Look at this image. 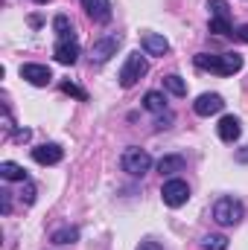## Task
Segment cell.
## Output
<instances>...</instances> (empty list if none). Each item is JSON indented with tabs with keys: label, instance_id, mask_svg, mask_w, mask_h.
<instances>
[{
	"label": "cell",
	"instance_id": "cell-1",
	"mask_svg": "<svg viewBox=\"0 0 248 250\" xmlns=\"http://www.w3.org/2000/svg\"><path fill=\"white\" fill-rule=\"evenodd\" d=\"M193 64L198 70H210V73H219V76H234L237 70H243V56L240 53H222V56H213V53H198Z\"/></svg>",
	"mask_w": 248,
	"mask_h": 250
},
{
	"label": "cell",
	"instance_id": "cell-2",
	"mask_svg": "<svg viewBox=\"0 0 248 250\" xmlns=\"http://www.w3.org/2000/svg\"><path fill=\"white\" fill-rule=\"evenodd\" d=\"M243 215H246V207H243L237 198H219V201L213 204V221L222 224V227H234V224H240Z\"/></svg>",
	"mask_w": 248,
	"mask_h": 250
},
{
	"label": "cell",
	"instance_id": "cell-3",
	"mask_svg": "<svg viewBox=\"0 0 248 250\" xmlns=\"http://www.w3.org/2000/svg\"><path fill=\"white\" fill-rule=\"evenodd\" d=\"M120 166H123V172H128V175L143 178V175L149 172V166H152V157H149V151H146V148L131 146V148H125V151H123Z\"/></svg>",
	"mask_w": 248,
	"mask_h": 250
},
{
	"label": "cell",
	"instance_id": "cell-4",
	"mask_svg": "<svg viewBox=\"0 0 248 250\" xmlns=\"http://www.w3.org/2000/svg\"><path fill=\"white\" fill-rule=\"evenodd\" d=\"M146 73H149V62H146L140 53H128L123 70H120V84H123V87H134Z\"/></svg>",
	"mask_w": 248,
	"mask_h": 250
},
{
	"label": "cell",
	"instance_id": "cell-5",
	"mask_svg": "<svg viewBox=\"0 0 248 250\" xmlns=\"http://www.w3.org/2000/svg\"><path fill=\"white\" fill-rule=\"evenodd\" d=\"M161 198H164V204H167V207L178 209V207H184L187 198H190V187H187L184 181L173 178V181H167V184H164V189H161Z\"/></svg>",
	"mask_w": 248,
	"mask_h": 250
},
{
	"label": "cell",
	"instance_id": "cell-6",
	"mask_svg": "<svg viewBox=\"0 0 248 250\" xmlns=\"http://www.w3.org/2000/svg\"><path fill=\"white\" fill-rule=\"evenodd\" d=\"M117 47H120V35H105V38L94 41V47H91V62L105 64L114 53H117Z\"/></svg>",
	"mask_w": 248,
	"mask_h": 250
},
{
	"label": "cell",
	"instance_id": "cell-7",
	"mask_svg": "<svg viewBox=\"0 0 248 250\" xmlns=\"http://www.w3.org/2000/svg\"><path fill=\"white\" fill-rule=\"evenodd\" d=\"M21 79H26L35 87H47L53 82V70L47 64H21Z\"/></svg>",
	"mask_w": 248,
	"mask_h": 250
},
{
	"label": "cell",
	"instance_id": "cell-8",
	"mask_svg": "<svg viewBox=\"0 0 248 250\" xmlns=\"http://www.w3.org/2000/svg\"><path fill=\"white\" fill-rule=\"evenodd\" d=\"M62 157H64V151L59 143H44V146L32 148V160L41 163V166H56V163H62Z\"/></svg>",
	"mask_w": 248,
	"mask_h": 250
},
{
	"label": "cell",
	"instance_id": "cell-9",
	"mask_svg": "<svg viewBox=\"0 0 248 250\" xmlns=\"http://www.w3.org/2000/svg\"><path fill=\"white\" fill-rule=\"evenodd\" d=\"M225 108V102H222V96L219 93H201L196 102H193V111L198 114V117H210V114H219Z\"/></svg>",
	"mask_w": 248,
	"mask_h": 250
},
{
	"label": "cell",
	"instance_id": "cell-10",
	"mask_svg": "<svg viewBox=\"0 0 248 250\" xmlns=\"http://www.w3.org/2000/svg\"><path fill=\"white\" fill-rule=\"evenodd\" d=\"M79 3H82V9L88 12L91 21H97V23H108L111 21V3L108 0H79Z\"/></svg>",
	"mask_w": 248,
	"mask_h": 250
},
{
	"label": "cell",
	"instance_id": "cell-11",
	"mask_svg": "<svg viewBox=\"0 0 248 250\" xmlns=\"http://www.w3.org/2000/svg\"><path fill=\"white\" fill-rule=\"evenodd\" d=\"M53 56H56L59 64H76V59H79V44H76V38L59 41V44L53 47Z\"/></svg>",
	"mask_w": 248,
	"mask_h": 250
},
{
	"label": "cell",
	"instance_id": "cell-12",
	"mask_svg": "<svg viewBox=\"0 0 248 250\" xmlns=\"http://www.w3.org/2000/svg\"><path fill=\"white\" fill-rule=\"evenodd\" d=\"M140 47H143L149 56H167V53H170V41H167L164 35H155V32H146V35L140 38Z\"/></svg>",
	"mask_w": 248,
	"mask_h": 250
},
{
	"label": "cell",
	"instance_id": "cell-13",
	"mask_svg": "<svg viewBox=\"0 0 248 250\" xmlns=\"http://www.w3.org/2000/svg\"><path fill=\"white\" fill-rule=\"evenodd\" d=\"M240 134H243V125H240L237 117H222V120H219V137H222L225 143L240 140Z\"/></svg>",
	"mask_w": 248,
	"mask_h": 250
},
{
	"label": "cell",
	"instance_id": "cell-14",
	"mask_svg": "<svg viewBox=\"0 0 248 250\" xmlns=\"http://www.w3.org/2000/svg\"><path fill=\"white\" fill-rule=\"evenodd\" d=\"M143 108H146L149 114H155V117L170 114V111H167V99H164V93H158V90H149V93L143 96Z\"/></svg>",
	"mask_w": 248,
	"mask_h": 250
},
{
	"label": "cell",
	"instance_id": "cell-15",
	"mask_svg": "<svg viewBox=\"0 0 248 250\" xmlns=\"http://www.w3.org/2000/svg\"><path fill=\"white\" fill-rule=\"evenodd\" d=\"M187 160L181 154H167V157H161L158 160V172L161 175H175V172H184Z\"/></svg>",
	"mask_w": 248,
	"mask_h": 250
},
{
	"label": "cell",
	"instance_id": "cell-16",
	"mask_svg": "<svg viewBox=\"0 0 248 250\" xmlns=\"http://www.w3.org/2000/svg\"><path fill=\"white\" fill-rule=\"evenodd\" d=\"M0 178H3V181H21V184H24V181H29V178H26V172H24L18 163H12V160L0 163Z\"/></svg>",
	"mask_w": 248,
	"mask_h": 250
},
{
	"label": "cell",
	"instance_id": "cell-17",
	"mask_svg": "<svg viewBox=\"0 0 248 250\" xmlns=\"http://www.w3.org/2000/svg\"><path fill=\"white\" fill-rule=\"evenodd\" d=\"M53 29H56V35H59V41L73 38V23H70L67 15H56V18H53Z\"/></svg>",
	"mask_w": 248,
	"mask_h": 250
},
{
	"label": "cell",
	"instance_id": "cell-18",
	"mask_svg": "<svg viewBox=\"0 0 248 250\" xmlns=\"http://www.w3.org/2000/svg\"><path fill=\"white\" fill-rule=\"evenodd\" d=\"M164 87L173 93V96H187V82L181 79V76H164Z\"/></svg>",
	"mask_w": 248,
	"mask_h": 250
},
{
	"label": "cell",
	"instance_id": "cell-19",
	"mask_svg": "<svg viewBox=\"0 0 248 250\" xmlns=\"http://www.w3.org/2000/svg\"><path fill=\"white\" fill-rule=\"evenodd\" d=\"M76 239H79V230H76V227H62V230H56V233L50 236L53 245H73Z\"/></svg>",
	"mask_w": 248,
	"mask_h": 250
},
{
	"label": "cell",
	"instance_id": "cell-20",
	"mask_svg": "<svg viewBox=\"0 0 248 250\" xmlns=\"http://www.w3.org/2000/svg\"><path fill=\"white\" fill-rule=\"evenodd\" d=\"M210 32H213V35H234L231 18H210Z\"/></svg>",
	"mask_w": 248,
	"mask_h": 250
},
{
	"label": "cell",
	"instance_id": "cell-21",
	"mask_svg": "<svg viewBox=\"0 0 248 250\" xmlns=\"http://www.w3.org/2000/svg\"><path fill=\"white\" fill-rule=\"evenodd\" d=\"M207 9H210L213 18H231V9H228L225 0H207Z\"/></svg>",
	"mask_w": 248,
	"mask_h": 250
},
{
	"label": "cell",
	"instance_id": "cell-22",
	"mask_svg": "<svg viewBox=\"0 0 248 250\" xmlns=\"http://www.w3.org/2000/svg\"><path fill=\"white\" fill-rule=\"evenodd\" d=\"M201 248L204 250H228V239L225 236H204Z\"/></svg>",
	"mask_w": 248,
	"mask_h": 250
},
{
	"label": "cell",
	"instance_id": "cell-23",
	"mask_svg": "<svg viewBox=\"0 0 248 250\" xmlns=\"http://www.w3.org/2000/svg\"><path fill=\"white\" fill-rule=\"evenodd\" d=\"M62 90L67 93V96H76L79 102H88V93H85L82 87H76V84H70V82H64V84H62Z\"/></svg>",
	"mask_w": 248,
	"mask_h": 250
},
{
	"label": "cell",
	"instance_id": "cell-24",
	"mask_svg": "<svg viewBox=\"0 0 248 250\" xmlns=\"http://www.w3.org/2000/svg\"><path fill=\"white\" fill-rule=\"evenodd\" d=\"M21 201H24V204H35V187H32V181H24V192H21Z\"/></svg>",
	"mask_w": 248,
	"mask_h": 250
},
{
	"label": "cell",
	"instance_id": "cell-25",
	"mask_svg": "<svg viewBox=\"0 0 248 250\" xmlns=\"http://www.w3.org/2000/svg\"><path fill=\"white\" fill-rule=\"evenodd\" d=\"M9 195H12V192H6V189L0 192V201H3V204H0V209H3V215H9V212H12V198H9Z\"/></svg>",
	"mask_w": 248,
	"mask_h": 250
},
{
	"label": "cell",
	"instance_id": "cell-26",
	"mask_svg": "<svg viewBox=\"0 0 248 250\" xmlns=\"http://www.w3.org/2000/svg\"><path fill=\"white\" fill-rule=\"evenodd\" d=\"M29 137H32V131H29V128H21V131H15V140H18V143H24V140H29Z\"/></svg>",
	"mask_w": 248,
	"mask_h": 250
},
{
	"label": "cell",
	"instance_id": "cell-27",
	"mask_svg": "<svg viewBox=\"0 0 248 250\" xmlns=\"http://www.w3.org/2000/svg\"><path fill=\"white\" fill-rule=\"evenodd\" d=\"M234 35H237V38H240L243 44H248V23H246V26H240V29H237Z\"/></svg>",
	"mask_w": 248,
	"mask_h": 250
},
{
	"label": "cell",
	"instance_id": "cell-28",
	"mask_svg": "<svg viewBox=\"0 0 248 250\" xmlns=\"http://www.w3.org/2000/svg\"><path fill=\"white\" fill-rule=\"evenodd\" d=\"M137 250H164V248H161L158 242H143V245H140Z\"/></svg>",
	"mask_w": 248,
	"mask_h": 250
},
{
	"label": "cell",
	"instance_id": "cell-29",
	"mask_svg": "<svg viewBox=\"0 0 248 250\" xmlns=\"http://www.w3.org/2000/svg\"><path fill=\"white\" fill-rule=\"evenodd\" d=\"M237 160H240V163H248V148H243V151H237Z\"/></svg>",
	"mask_w": 248,
	"mask_h": 250
},
{
	"label": "cell",
	"instance_id": "cell-30",
	"mask_svg": "<svg viewBox=\"0 0 248 250\" xmlns=\"http://www.w3.org/2000/svg\"><path fill=\"white\" fill-rule=\"evenodd\" d=\"M35 3H47V0H35Z\"/></svg>",
	"mask_w": 248,
	"mask_h": 250
}]
</instances>
